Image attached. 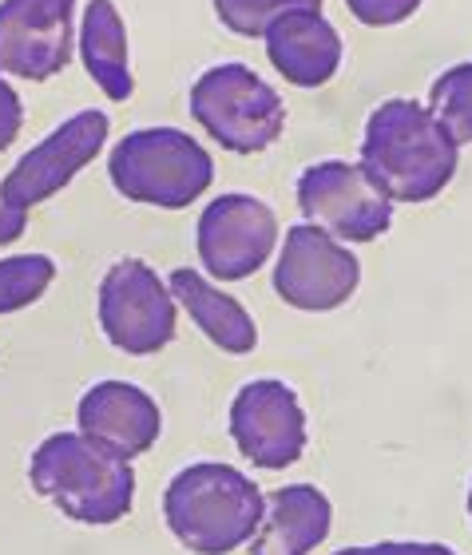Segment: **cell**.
<instances>
[{"instance_id":"obj_1","label":"cell","mask_w":472,"mask_h":555,"mask_svg":"<svg viewBox=\"0 0 472 555\" xmlns=\"http://www.w3.org/2000/svg\"><path fill=\"white\" fill-rule=\"evenodd\" d=\"M461 147L417 100H385L366 119L361 171L393 203H429L452 183Z\"/></svg>"},{"instance_id":"obj_2","label":"cell","mask_w":472,"mask_h":555,"mask_svg":"<svg viewBox=\"0 0 472 555\" xmlns=\"http://www.w3.org/2000/svg\"><path fill=\"white\" fill-rule=\"evenodd\" d=\"M266 496L234 464L199 461L171 476L163 520L191 555H231L251 544L263 524Z\"/></svg>"},{"instance_id":"obj_3","label":"cell","mask_w":472,"mask_h":555,"mask_svg":"<svg viewBox=\"0 0 472 555\" xmlns=\"http://www.w3.org/2000/svg\"><path fill=\"white\" fill-rule=\"evenodd\" d=\"M28 480L48 504L88 528L119 524L136 504V468L84 433H52L36 444Z\"/></svg>"},{"instance_id":"obj_4","label":"cell","mask_w":472,"mask_h":555,"mask_svg":"<svg viewBox=\"0 0 472 555\" xmlns=\"http://www.w3.org/2000/svg\"><path fill=\"white\" fill-rule=\"evenodd\" d=\"M107 175L127 203L183 210L207 195L215 159L203 143L179 128H139L112 147Z\"/></svg>"},{"instance_id":"obj_5","label":"cell","mask_w":472,"mask_h":555,"mask_svg":"<svg viewBox=\"0 0 472 555\" xmlns=\"http://www.w3.org/2000/svg\"><path fill=\"white\" fill-rule=\"evenodd\" d=\"M191 116L219 147L258 155L286 128L282 95L246 64H215L191 88Z\"/></svg>"},{"instance_id":"obj_6","label":"cell","mask_w":472,"mask_h":555,"mask_svg":"<svg viewBox=\"0 0 472 555\" xmlns=\"http://www.w3.org/2000/svg\"><path fill=\"white\" fill-rule=\"evenodd\" d=\"M100 330L119 353L151 358L171 346L175 298L143 258H119L100 282Z\"/></svg>"},{"instance_id":"obj_7","label":"cell","mask_w":472,"mask_h":555,"mask_svg":"<svg viewBox=\"0 0 472 555\" xmlns=\"http://www.w3.org/2000/svg\"><path fill=\"white\" fill-rule=\"evenodd\" d=\"M298 210L310 227L346 243H373L393 227V198L357 163L342 159L314 163L298 175Z\"/></svg>"},{"instance_id":"obj_8","label":"cell","mask_w":472,"mask_h":555,"mask_svg":"<svg viewBox=\"0 0 472 555\" xmlns=\"http://www.w3.org/2000/svg\"><path fill=\"white\" fill-rule=\"evenodd\" d=\"M361 286V262L334 234L298 222L286 231L275 267V294L294 310L330 313L346 306Z\"/></svg>"},{"instance_id":"obj_9","label":"cell","mask_w":472,"mask_h":555,"mask_svg":"<svg viewBox=\"0 0 472 555\" xmlns=\"http://www.w3.org/2000/svg\"><path fill=\"white\" fill-rule=\"evenodd\" d=\"M107 131H112V119H107L104 112H95V107L76 112V116L64 119L52 135L40 139V143L4 175L0 198H4L12 210H24V215L33 207H40V203H48V198L60 195V191L104 151Z\"/></svg>"},{"instance_id":"obj_10","label":"cell","mask_w":472,"mask_h":555,"mask_svg":"<svg viewBox=\"0 0 472 555\" xmlns=\"http://www.w3.org/2000/svg\"><path fill=\"white\" fill-rule=\"evenodd\" d=\"M76 52V0H0V72L44 83Z\"/></svg>"},{"instance_id":"obj_11","label":"cell","mask_w":472,"mask_h":555,"mask_svg":"<svg viewBox=\"0 0 472 555\" xmlns=\"http://www.w3.org/2000/svg\"><path fill=\"white\" fill-rule=\"evenodd\" d=\"M231 437L254 468L282 473L306 452V409L286 382H246L231 401Z\"/></svg>"},{"instance_id":"obj_12","label":"cell","mask_w":472,"mask_h":555,"mask_svg":"<svg viewBox=\"0 0 472 555\" xmlns=\"http://www.w3.org/2000/svg\"><path fill=\"white\" fill-rule=\"evenodd\" d=\"M278 243V219L263 198L219 195L199 215V258L219 282H242L266 267Z\"/></svg>"},{"instance_id":"obj_13","label":"cell","mask_w":472,"mask_h":555,"mask_svg":"<svg viewBox=\"0 0 472 555\" xmlns=\"http://www.w3.org/2000/svg\"><path fill=\"white\" fill-rule=\"evenodd\" d=\"M80 433L112 449L124 461H136L155 449L163 433V413L148 389L131 382H100L80 397L76 409Z\"/></svg>"},{"instance_id":"obj_14","label":"cell","mask_w":472,"mask_h":555,"mask_svg":"<svg viewBox=\"0 0 472 555\" xmlns=\"http://www.w3.org/2000/svg\"><path fill=\"white\" fill-rule=\"evenodd\" d=\"M266 56L294 88H322L342 68V36L322 9H298L266 33Z\"/></svg>"},{"instance_id":"obj_15","label":"cell","mask_w":472,"mask_h":555,"mask_svg":"<svg viewBox=\"0 0 472 555\" xmlns=\"http://www.w3.org/2000/svg\"><path fill=\"white\" fill-rule=\"evenodd\" d=\"M334 528V504L322 488L286 485L266 496L263 524L251 540V555H310Z\"/></svg>"},{"instance_id":"obj_16","label":"cell","mask_w":472,"mask_h":555,"mask_svg":"<svg viewBox=\"0 0 472 555\" xmlns=\"http://www.w3.org/2000/svg\"><path fill=\"white\" fill-rule=\"evenodd\" d=\"M167 289H171V298L187 310V318L207 334L211 346H219L222 353L242 358V353H251L258 346V325H254L251 313L242 310V301L231 298V294H222L199 270L191 267L171 270Z\"/></svg>"},{"instance_id":"obj_17","label":"cell","mask_w":472,"mask_h":555,"mask_svg":"<svg viewBox=\"0 0 472 555\" xmlns=\"http://www.w3.org/2000/svg\"><path fill=\"white\" fill-rule=\"evenodd\" d=\"M80 60L88 76L100 83V92L112 104H124L136 92L131 80V64H127V33L124 16L112 0H88V9L80 16Z\"/></svg>"},{"instance_id":"obj_18","label":"cell","mask_w":472,"mask_h":555,"mask_svg":"<svg viewBox=\"0 0 472 555\" xmlns=\"http://www.w3.org/2000/svg\"><path fill=\"white\" fill-rule=\"evenodd\" d=\"M429 112L457 147L472 143V64H452L449 72H441L429 92Z\"/></svg>"},{"instance_id":"obj_19","label":"cell","mask_w":472,"mask_h":555,"mask_svg":"<svg viewBox=\"0 0 472 555\" xmlns=\"http://www.w3.org/2000/svg\"><path fill=\"white\" fill-rule=\"evenodd\" d=\"M56 278V262L48 255H12L0 258V313L28 310L44 298V289Z\"/></svg>"},{"instance_id":"obj_20","label":"cell","mask_w":472,"mask_h":555,"mask_svg":"<svg viewBox=\"0 0 472 555\" xmlns=\"http://www.w3.org/2000/svg\"><path fill=\"white\" fill-rule=\"evenodd\" d=\"M298 9H322V0H215L222 28L234 36H266L286 12Z\"/></svg>"},{"instance_id":"obj_21","label":"cell","mask_w":472,"mask_h":555,"mask_svg":"<svg viewBox=\"0 0 472 555\" xmlns=\"http://www.w3.org/2000/svg\"><path fill=\"white\" fill-rule=\"evenodd\" d=\"M346 4L366 28H390V24L409 21L421 9V0H346Z\"/></svg>"},{"instance_id":"obj_22","label":"cell","mask_w":472,"mask_h":555,"mask_svg":"<svg viewBox=\"0 0 472 555\" xmlns=\"http://www.w3.org/2000/svg\"><path fill=\"white\" fill-rule=\"evenodd\" d=\"M334 555H457L449 544H429V540H385V544L342 547Z\"/></svg>"},{"instance_id":"obj_23","label":"cell","mask_w":472,"mask_h":555,"mask_svg":"<svg viewBox=\"0 0 472 555\" xmlns=\"http://www.w3.org/2000/svg\"><path fill=\"white\" fill-rule=\"evenodd\" d=\"M24 128V107H21V95L4 80V72H0V151L12 147L16 135Z\"/></svg>"},{"instance_id":"obj_24","label":"cell","mask_w":472,"mask_h":555,"mask_svg":"<svg viewBox=\"0 0 472 555\" xmlns=\"http://www.w3.org/2000/svg\"><path fill=\"white\" fill-rule=\"evenodd\" d=\"M24 227H28V215H24V210H12L9 203L0 198V246L16 243L24 234Z\"/></svg>"},{"instance_id":"obj_25","label":"cell","mask_w":472,"mask_h":555,"mask_svg":"<svg viewBox=\"0 0 472 555\" xmlns=\"http://www.w3.org/2000/svg\"><path fill=\"white\" fill-rule=\"evenodd\" d=\"M469 516H472V485H469Z\"/></svg>"}]
</instances>
